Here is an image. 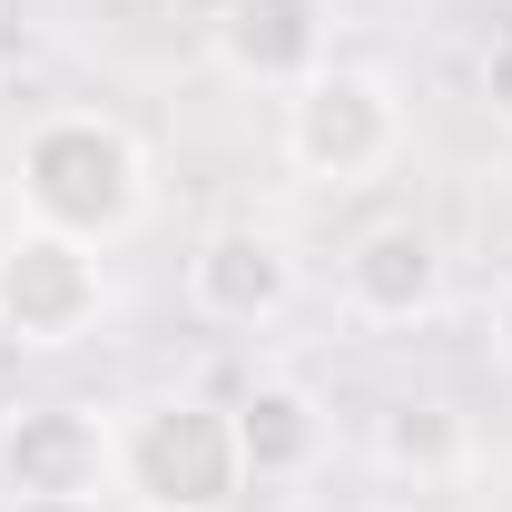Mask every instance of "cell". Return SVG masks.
<instances>
[{"label":"cell","mask_w":512,"mask_h":512,"mask_svg":"<svg viewBox=\"0 0 512 512\" xmlns=\"http://www.w3.org/2000/svg\"><path fill=\"white\" fill-rule=\"evenodd\" d=\"M10 197H20V227H50V237H79V247H119V237L148 227V148L109 109H50V119L20 128Z\"/></svg>","instance_id":"6da1fadb"},{"label":"cell","mask_w":512,"mask_h":512,"mask_svg":"<svg viewBox=\"0 0 512 512\" xmlns=\"http://www.w3.org/2000/svg\"><path fill=\"white\" fill-rule=\"evenodd\" d=\"M109 473L138 512H237L247 493V453H237V414L207 394H158L128 404L109 424Z\"/></svg>","instance_id":"7a4b0ae2"},{"label":"cell","mask_w":512,"mask_h":512,"mask_svg":"<svg viewBox=\"0 0 512 512\" xmlns=\"http://www.w3.org/2000/svg\"><path fill=\"white\" fill-rule=\"evenodd\" d=\"M404 148V89L384 69L325 60L306 89H286V168L306 188H365Z\"/></svg>","instance_id":"3957f363"},{"label":"cell","mask_w":512,"mask_h":512,"mask_svg":"<svg viewBox=\"0 0 512 512\" xmlns=\"http://www.w3.org/2000/svg\"><path fill=\"white\" fill-rule=\"evenodd\" d=\"M99 316H109V266H99V247L50 237V227H10L0 237V335L10 345L60 355Z\"/></svg>","instance_id":"277c9868"},{"label":"cell","mask_w":512,"mask_h":512,"mask_svg":"<svg viewBox=\"0 0 512 512\" xmlns=\"http://www.w3.org/2000/svg\"><path fill=\"white\" fill-rule=\"evenodd\" d=\"M0 493L20 512H79L99 493H119L109 414H89V404H20V414H0Z\"/></svg>","instance_id":"5b68a950"},{"label":"cell","mask_w":512,"mask_h":512,"mask_svg":"<svg viewBox=\"0 0 512 512\" xmlns=\"http://www.w3.org/2000/svg\"><path fill=\"white\" fill-rule=\"evenodd\" d=\"M188 306L207 325H237V335L276 325L296 306V247L276 227H207L188 247Z\"/></svg>","instance_id":"8992f818"},{"label":"cell","mask_w":512,"mask_h":512,"mask_svg":"<svg viewBox=\"0 0 512 512\" xmlns=\"http://www.w3.org/2000/svg\"><path fill=\"white\" fill-rule=\"evenodd\" d=\"M325 0H217V20H207V50L227 79H247V89H306L325 69Z\"/></svg>","instance_id":"52a82bcc"},{"label":"cell","mask_w":512,"mask_h":512,"mask_svg":"<svg viewBox=\"0 0 512 512\" xmlns=\"http://www.w3.org/2000/svg\"><path fill=\"white\" fill-rule=\"evenodd\" d=\"M345 306L365 325H414L444 306V247L424 217H375L355 247H345Z\"/></svg>","instance_id":"ba28073f"},{"label":"cell","mask_w":512,"mask_h":512,"mask_svg":"<svg viewBox=\"0 0 512 512\" xmlns=\"http://www.w3.org/2000/svg\"><path fill=\"white\" fill-rule=\"evenodd\" d=\"M237 414V453H247V483H296V473H316L325 453V414L306 384H256L227 404Z\"/></svg>","instance_id":"9c48e42d"},{"label":"cell","mask_w":512,"mask_h":512,"mask_svg":"<svg viewBox=\"0 0 512 512\" xmlns=\"http://www.w3.org/2000/svg\"><path fill=\"white\" fill-rule=\"evenodd\" d=\"M375 444H384L394 473H453V463H463V414H453V404H394Z\"/></svg>","instance_id":"30bf717a"},{"label":"cell","mask_w":512,"mask_h":512,"mask_svg":"<svg viewBox=\"0 0 512 512\" xmlns=\"http://www.w3.org/2000/svg\"><path fill=\"white\" fill-rule=\"evenodd\" d=\"M473 79H483V109L512 128V20L493 30V40H483V69H473Z\"/></svg>","instance_id":"8fae6325"},{"label":"cell","mask_w":512,"mask_h":512,"mask_svg":"<svg viewBox=\"0 0 512 512\" xmlns=\"http://www.w3.org/2000/svg\"><path fill=\"white\" fill-rule=\"evenodd\" d=\"M493 345H503V365H512V286L493 296Z\"/></svg>","instance_id":"7c38bea8"},{"label":"cell","mask_w":512,"mask_h":512,"mask_svg":"<svg viewBox=\"0 0 512 512\" xmlns=\"http://www.w3.org/2000/svg\"><path fill=\"white\" fill-rule=\"evenodd\" d=\"M375 512H424V503H375Z\"/></svg>","instance_id":"4fadbf2b"}]
</instances>
